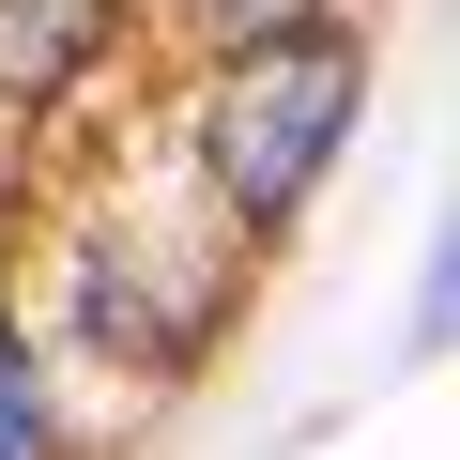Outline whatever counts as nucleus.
Masks as SVG:
<instances>
[{"label": "nucleus", "mask_w": 460, "mask_h": 460, "mask_svg": "<svg viewBox=\"0 0 460 460\" xmlns=\"http://www.w3.org/2000/svg\"><path fill=\"white\" fill-rule=\"evenodd\" d=\"M338 123H353V47H246L230 93H215V123H199V169H215L230 215H292L323 184Z\"/></svg>", "instance_id": "f257e3e1"}, {"label": "nucleus", "mask_w": 460, "mask_h": 460, "mask_svg": "<svg viewBox=\"0 0 460 460\" xmlns=\"http://www.w3.org/2000/svg\"><path fill=\"white\" fill-rule=\"evenodd\" d=\"M108 31V0H0V93H62Z\"/></svg>", "instance_id": "f03ea898"}, {"label": "nucleus", "mask_w": 460, "mask_h": 460, "mask_svg": "<svg viewBox=\"0 0 460 460\" xmlns=\"http://www.w3.org/2000/svg\"><path fill=\"white\" fill-rule=\"evenodd\" d=\"M0 460H47V384H31L16 323H0Z\"/></svg>", "instance_id": "7ed1b4c3"}, {"label": "nucleus", "mask_w": 460, "mask_h": 460, "mask_svg": "<svg viewBox=\"0 0 460 460\" xmlns=\"http://www.w3.org/2000/svg\"><path fill=\"white\" fill-rule=\"evenodd\" d=\"M307 16H323V0H199V31H215V47H292Z\"/></svg>", "instance_id": "20e7f679"}]
</instances>
